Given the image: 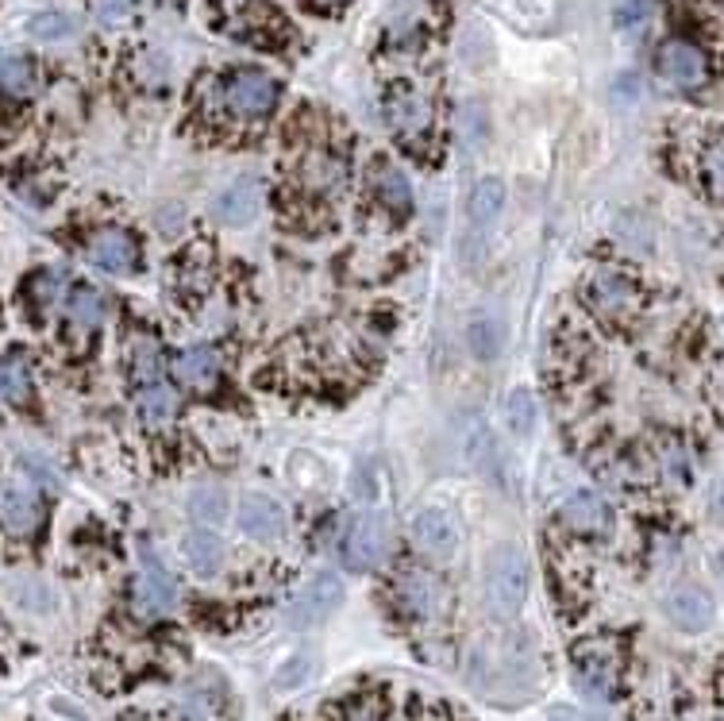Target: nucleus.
I'll return each instance as SVG.
<instances>
[{
  "instance_id": "1",
  "label": "nucleus",
  "mask_w": 724,
  "mask_h": 721,
  "mask_svg": "<svg viewBox=\"0 0 724 721\" xmlns=\"http://www.w3.org/2000/svg\"><path fill=\"white\" fill-rule=\"evenodd\" d=\"M528 598V564L517 544H498L486 556V606L490 617L512 622Z\"/></svg>"
},
{
  "instance_id": "2",
  "label": "nucleus",
  "mask_w": 724,
  "mask_h": 721,
  "mask_svg": "<svg viewBox=\"0 0 724 721\" xmlns=\"http://www.w3.org/2000/svg\"><path fill=\"white\" fill-rule=\"evenodd\" d=\"M432 120H436L432 100L420 94L417 86H393L390 94H385V124H390L409 147H417L420 139L432 131Z\"/></svg>"
},
{
  "instance_id": "3",
  "label": "nucleus",
  "mask_w": 724,
  "mask_h": 721,
  "mask_svg": "<svg viewBox=\"0 0 724 721\" xmlns=\"http://www.w3.org/2000/svg\"><path fill=\"white\" fill-rule=\"evenodd\" d=\"M343 594H348V591H343V578L340 575H332V572L316 575L313 583H309L305 591L293 598L285 622H290L293 629H313L320 622H327V617H332L335 610L343 606Z\"/></svg>"
},
{
  "instance_id": "4",
  "label": "nucleus",
  "mask_w": 724,
  "mask_h": 721,
  "mask_svg": "<svg viewBox=\"0 0 724 721\" xmlns=\"http://www.w3.org/2000/svg\"><path fill=\"white\" fill-rule=\"evenodd\" d=\"M390 552V525L382 514H362L343 540V564L351 572H374Z\"/></svg>"
},
{
  "instance_id": "5",
  "label": "nucleus",
  "mask_w": 724,
  "mask_h": 721,
  "mask_svg": "<svg viewBox=\"0 0 724 721\" xmlns=\"http://www.w3.org/2000/svg\"><path fill=\"white\" fill-rule=\"evenodd\" d=\"M224 100L235 116H266L277 105V81L263 70H239L227 78Z\"/></svg>"
},
{
  "instance_id": "6",
  "label": "nucleus",
  "mask_w": 724,
  "mask_h": 721,
  "mask_svg": "<svg viewBox=\"0 0 724 721\" xmlns=\"http://www.w3.org/2000/svg\"><path fill=\"white\" fill-rule=\"evenodd\" d=\"M659 74L678 89H697L710 78V62H705V50L686 43V39H671L659 50Z\"/></svg>"
},
{
  "instance_id": "7",
  "label": "nucleus",
  "mask_w": 724,
  "mask_h": 721,
  "mask_svg": "<svg viewBox=\"0 0 724 721\" xmlns=\"http://www.w3.org/2000/svg\"><path fill=\"white\" fill-rule=\"evenodd\" d=\"M143 564L147 567H143V575L136 578V591H131V598H136V614L158 617L174 606V578L166 575V567L155 559V552H143Z\"/></svg>"
},
{
  "instance_id": "8",
  "label": "nucleus",
  "mask_w": 724,
  "mask_h": 721,
  "mask_svg": "<svg viewBox=\"0 0 724 721\" xmlns=\"http://www.w3.org/2000/svg\"><path fill=\"white\" fill-rule=\"evenodd\" d=\"M505 208V186L498 178H482L470 193V251H467V263H474L478 259V243L486 247V232H490V224L501 216Z\"/></svg>"
},
{
  "instance_id": "9",
  "label": "nucleus",
  "mask_w": 724,
  "mask_h": 721,
  "mask_svg": "<svg viewBox=\"0 0 724 721\" xmlns=\"http://www.w3.org/2000/svg\"><path fill=\"white\" fill-rule=\"evenodd\" d=\"M258 213H263V182L258 178H239L216 197V216L227 228H247Z\"/></svg>"
},
{
  "instance_id": "10",
  "label": "nucleus",
  "mask_w": 724,
  "mask_h": 721,
  "mask_svg": "<svg viewBox=\"0 0 724 721\" xmlns=\"http://www.w3.org/2000/svg\"><path fill=\"white\" fill-rule=\"evenodd\" d=\"M586 298L601 316H625V313H633V309H636L639 293H636L633 279H625V274H617V271H601V274H594V279H589Z\"/></svg>"
},
{
  "instance_id": "11",
  "label": "nucleus",
  "mask_w": 724,
  "mask_h": 721,
  "mask_svg": "<svg viewBox=\"0 0 724 721\" xmlns=\"http://www.w3.org/2000/svg\"><path fill=\"white\" fill-rule=\"evenodd\" d=\"M235 517H239V529L247 533L251 540H277V536L285 533L282 506H277L274 498H266V494H243Z\"/></svg>"
},
{
  "instance_id": "12",
  "label": "nucleus",
  "mask_w": 724,
  "mask_h": 721,
  "mask_svg": "<svg viewBox=\"0 0 724 721\" xmlns=\"http://www.w3.org/2000/svg\"><path fill=\"white\" fill-rule=\"evenodd\" d=\"M575 672L586 694H594V699H609L613 694V675H617V668H613V652L605 649L601 641L578 644Z\"/></svg>"
},
{
  "instance_id": "13",
  "label": "nucleus",
  "mask_w": 724,
  "mask_h": 721,
  "mask_svg": "<svg viewBox=\"0 0 724 721\" xmlns=\"http://www.w3.org/2000/svg\"><path fill=\"white\" fill-rule=\"evenodd\" d=\"M409 533H412V544H417L424 556H436V559L451 556L454 540H459V536H454L451 517L443 514V509H420V514L412 517Z\"/></svg>"
},
{
  "instance_id": "14",
  "label": "nucleus",
  "mask_w": 724,
  "mask_h": 721,
  "mask_svg": "<svg viewBox=\"0 0 724 721\" xmlns=\"http://www.w3.org/2000/svg\"><path fill=\"white\" fill-rule=\"evenodd\" d=\"M562 522H567V529H575V533L597 536V533L613 529V509L601 494H570V498L562 501Z\"/></svg>"
},
{
  "instance_id": "15",
  "label": "nucleus",
  "mask_w": 724,
  "mask_h": 721,
  "mask_svg": "<svg viewBox=\"0 0 724 721\" xmlns=\"http://www.w3.org/2000/svg\"><path fill=\"white\" fill-rule=\"evenodd\" d=\"M663 610H667L671 622H675L678 629H686V633H702V629L713 622V602H710V594L694 591V586L671 591L667 602H663Z\"/></svg>"
},
{
  "instance_id": "16",
  "label": "nucleus",
  "mask_w": 724,
  "mask_h": 721,
  "mask_svg": "<svg viewBox=\"0 0 724 721\" xmlns=\"http://www.w3.org/2000/svg\"><path fill=\"white\" fill-rule=\"evenodd\" d=\"M301 182L313 193H335L348 182V166H343V158L335 155V150L316 147L301 158Z\"/></svg>"
},
{
  "instance_id": "17",
  "label": "nucleus",
  "mask_w": 724,
  "mask_h": 721,
  "mask_svg": "<svg viewBox=\"0 0 724 721\" xmlns=\"http://www.w3.org/2000/svg\"><path fill=\"white\" fill-rule=\"evenodd\" d=\"M89 259L108 274H128L136 266V243H131L128 232H100L89 243Z\"/></svg>"
},
{
  "instance_id": "18",
  "label": "nucleus",
  "mask_w": 724,
  "mask_h": 721,
  "mask_svg": "<svg viewBox=\"0 0 724 721\" xmlns=\"http://www.w3.org/2000/svg\"><path fill=\"white\" fill-rule=\"evenodd\" d=\"M216 371H221V359H216L213 348L197 343V348H185L178 359H174V379L182 386H193V390H205V386L216 382Z\"/></svg>"
},
{
  "instance_id": "19",
  "label": "nucleus",
  "mask_w": 724,
  "mask_h": 721,
  "mask_svg": "<svg viewBox=\"0 0 724 721\" xmlns=\"http://www.w3.org/2000/svg\"><path fill=\"white\" fill-rule=\"evenodd\" d=\"M182 552L197 575H216L224 567V540L213 529H200L197 525L193 533H185Z\"/></svg>"
},
{
  "instance_id": "20",
  "label": "nucleus",
  "mask_w": 724,
  "mask_h": 721,
  "mask_svg": "<svg viewBox=\"0 0 724 721\" xmlns=\"http://www.w3.org/2000/svg\"><path fill=\"white\" fill-rule=\"evenodd\" d=\"M0 522L8 525V533L28 536L39 525V501H36V494L23 490V486H12V490L0 498Z\"/></svg>"
},
{
  "instance_id": "21",
  "label": "nucleus",
  "mask_w": 724,
  "mask_h": 721,
  "mask_svg": "<svg viewBox=\"0 0 724 721\" xmlns=\"http://www.w3.org/2000/svg\"><path fill=\"white\" fill-rule=\"evenodd\" d=\"M189 514H193V522H197L200 529H216V525H224V517H227L224 486L200 483L197 490L189 494Z\"/></svg>"
},
{
  "instance_id": "22",
  "label": "nucleus",
  "mask_w": 724,
  "mask_h": 721,
  "mask_svg": "<svg viewBox=\"0 0 724 721\" xmlns=\"http://www.w3.org/2000/svg\"><path fill=\"white\" fill-rule=\"evenodd\" d=\"M136 409H139V417L147 425H170L174 417H178V393H174L170 386L150 382V386H143V390H139Z\"/></svg>"
},
{
  "instance_id": "23",
  "label": "nucleus",
  "mask_w": 724,
  "mask_h": 721,
  "mask_svg": "<svg viewBox=\"0 0 724 721\" xmlns=\"http://www.w3.org/2000/svg\"><path fill=\"white\" fill-rule=\"evenodd\" d=\"M501 343H505V324L498 313H482L470 321V351H474V359L493 363L501 355Z\"/></svg>"
},
{
  "instance_id": "24",
  "label": "nucleus",
  "mask_w": 724,
  "mask_h": 721,
  "mask_svg": "<svg viewBox=\"0 0 724 721\" xmlns=\"http://www.w3.org/2000/svg\"><path fill=\"white\" fill-rule=\"evenodd\" d=\"M374 186H378V201H382L385 208H393V213H409L412 208V189H409V178L398 170V166L382 163L374 174Z\"/></svg>"
},
{
  "instance_id": "25",
  "label": "nucleus",
  "mask_w": 724,
  "mask_h": 721,
  "mask_svg": "<svg viewBox=\"0 0 724 721\" xmlns=\"http://www.w3.org/2000/svg\"><path fill=\"white\" fill-rule=\"evenodd\" d=\"M0 398L23 406L31 398V371L20 355H4L0 359Z\"/></svg>"
},
{
  "instance_id": "26",
  "label": "nucleus",
  "mask_w": 724,
  "mask_h": 721,
  "mask_svg": "<svg viewBox=\"0 0 724 721\" xmlns=\"http://www.w3.org/2000/svg\"><path fill=\"white\" fill-rule=\"evenodd\" d=\"M401 606H405L412 617H428V614H432V606H436L432 578L420 575V572H409L405 578H401Z\"/></svg>"
},
{
  "instance_id": "27",
  "label": "nucleus",
  "mask_w": 724,
  "mask_h": 721,
  "mask_svg": "<svg viewBox=\"0 0 724 721\" xmlns=\"http://www.w3.org/2000/svg\"><path fill=\"white\" fill-rule=\"evenodd\" d=\"M100 313H105V301L92 286H78L70 293V324L78 332H92L100 324Z\"/></svg>"
},
{
  "instance_id": "28",
  "label": "nucleus",
  "mask_w": 724,
  "mask_h": 721,
  "mask_svg": "<svg viewBox=\"0 0 724 721\" xmlns=\"http://www.w3.org/2000/svg\"><path fill=\"white\" fill-rule=\"evenodd\" d=\"M158 371H163V355H158V343L150 337H136L131 340V374L139 382H155Z\"/></svg>"
},
{
  "instance_id": "29",
  "label": "nucleus",
  "mask_w": 724,
  "mask_h": 721,
  "mask_svg": "<svg viewBox=\"0 0 724 721\" xmlns=\"http://www.w3.org/2000/svg\"><path fill=\"white\" fill-rule=\"evenodd\" d=\"M28 31L39 39V43H58V39L74 36V20L66 12H39V16H31Z\"/></svg>"
},
{
  "instance_id": "30",
  "label": "nucleus",
  "mask_w": 724,
  "mask_h": 721,
  "mask_svg": "<svg viewBox=\"0 0 724 721\" xmlns=\"http://www.w3.org/2000/svg\"><path fill=\"white\" fill-rule=\"evenodd\" d=\"M0 86L8 89V94H31V86H36V74H31L28 62H20V58H8L4 70H0Z\"/></svg>"
},
{
  "instance_id": "31",
  "label": "nucleus",
  "mask_w": 724,
  "mask_h": 721,
  "mask_svg": "<svg viewBox=\"0 0 724 721\" xmlns=\"http://www.w3.org/2000/svg\"><path fill=\"white\" fill-rule=\"evenodd\" d=\"M309 675H313V656H309V652H301V656L285 660L282 672L274 675V686H277V691H293V686H301Z\"/></svg>"
},
{
  "instance_id": "32",
  "label": "nucleus",
  "mask_w": 724,
  "mask_h": 721,
  "mask_svg": "<svg viewBox=\"0 0 724 721\" xmlns=\"http://www.w3.org/2000/svg\"><path fill=\"white\" fill-rule=\"evenodd\" d=\"M12 594H16V602H20V606H28V610H50V591L43 583H39V578H20V583L12 586Z\"/></svg>"
},
{
  "instance_id": "33",
  "label": "nucleus",
  "mask_w": 724,
  "mask_h": 721,
  "mask_svg": "<svg viewBox=\"0 0 724 721\" xmlns=\"http://www.w3.org/2000/svg\"><path fill=\"white\" fill-rule=\"evenodd\" d=\"M509 421H512V429H517V432L532 429L536 401H532V393H528V390H512V398H509Z\"/></svg>"
},
{
  "instance_id": "34",
  "label": "nucleus",
  "mask_w": 724,
  "mask_h": 721,
  "mask_svg": "<svg viewBox=\"0 0 724 721\" xmlns=\"http://www.w3.org/2000/svg\"><path fill=\"white\" fill-rule=\"evenodd\" d=\"M131 12H136V0H97L100 23H124Z\"/></svg>"
},
{
  "instance_id": "35",
  "label": "nucleus",
  "mask_w": 724,
  "mask_h": 721,
  "mask_svg": "<svg viewBox=\"0 0 724 721\" xmlns=\"http://www.w3.org/2000/svg\"><path fill=\"white\" fill-rule=\"evenodd\" d=\"M178 282H182V286H189V290L200 293V290L208 286V263L205 266H200V263H185L182 274H178Z\"/></svg>"
},
{
  "instance_id": "36",
  "label": "nucleus",
  "mask_w": 724,
  "mask_h": 721,
  "mask_svg": "<svg viewBox=\"0 0 724 721\" xmlns=\"http://www.w3.org/2000/svg\"><path fill=\"white\" fill-rule=\"evenodd\" d=\"M55 290H58L55 274H39V279H36V301H39V305H50V301H55Z\"/></svg>"
},
{
  "instance_id": "37",
  "label": "nucleus",
  "mask_w": 724,
  "mask_h": 721,
  "mask_svg": "<svg viewBox=\"0 0 724 721\" xmlns=\"http://www.w3.org/2000/svg\"><path fill=\"white\" fill-rule=\"evenodd\" d=\"M547 721H594V718L583 714V710H575V707H551L547 710Z\"/></svg>"
},
{
  "instance_id": "38",
  "label": "nucleus",
  "mask_w": 724,
  "mask_h": 721,
  "mask_svg": "<svg viewBox=\"0 0 724 721\" xmlns=\"http://www.w3.org/2000/svg\"><path fill=\"white\" fill-rule=\"evenodd\" d=\"M316 4H343V0H316Z\"/></svg>"
},
{
  "instance_id": "39",
  "label": "nucleus",
  "mask_w": 724,
  "mask_h": 721,
  "mask_svg": "<svg viewBox=\"0 0 724 721\" xmlns=\"http://www.w3.org/2000/svg\"><path fill=\"white\" fill-rule=\"evenodd\" d=\"M4 62H8V58H4V55H0V70H4Z\"/></svg>"
}]
</instances>
